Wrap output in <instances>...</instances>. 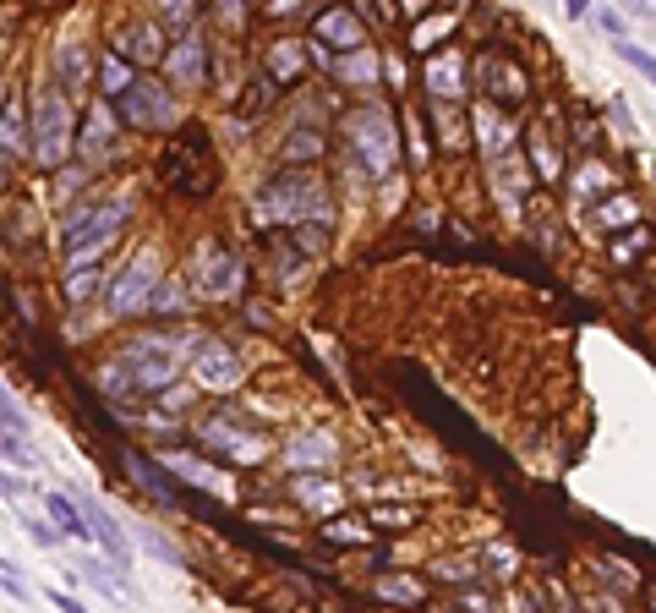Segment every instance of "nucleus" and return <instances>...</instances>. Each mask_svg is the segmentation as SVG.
<instances>
[{
    "mask_svg": "<svg viewBox=\"0 0 656 613\" xmlns=\"http://www.w3.org/2000/svg\"><path fill=\"white\" fill-rule=\"evenodd\" d=\"M257 219H268V225L334 219V203H328L323 176H312V170H285V176H274L263 192H257Z\"/></svg>",
    "mask_w": 656,
    "mask_h": 613,
    "instance_id": "1",
    "label": "nucleus"
},
{
    "mask_svg": "<svg viewBox=\"0 0 656 613\" xmlns=\"http://www.w3.org/2000/svg\"><path fill=\"white\" fill-rule=\"evenodd\" d=\"M197 345L192 340H170V334H143V340H132L121 351V362L137 373V384L154 389V395H164V389L175 384V373L186 367V356H192Z\"/></svg>",
    "mask_w": 656,
    "mask_h": 613,
    "instance_id": "2",
    "label": "nucleus"
},
{
    "mask_svg": "<svg viewBox=\"0 0 656 613\" xmlns=\"http://www.w3.org/2000/svg\"><path fill=\"white\" fill-rule=\"evenodd\" d=\"M345 137L356 143L361 165L372 170V176H389L394 159H400V137H394V121L383 104H361V110L345 115Z\"/></svg>",
    "mask_w": 656,
    "mask_h": 613,
    "instance_id": "3",
    "label": "nucleus"
},
{
    "mask_svg": "<svg viewBox=\"0 0 656 613\" xmlns=\"http://www.w3.org/2000/svg\"><path fill=\"white\" fill-rule=\"evenodd\" d=\"M121 225H126V198L77 203L72 214L61 219V258H77V252H93V247H110Z\"/></svg>",
    "mask_w": 656,
    "mask_h": 613,
    "instance_id": "4",
    "label": "nucleus"
},
{
    "mask_svg": "<svg viewBox=\"0 0 656 613\" xmlns=\"http://www.w3.org/2000/svg\"><path fill=\"white\" fill-rule=\"evenodd\" d=\"M66 148H72V104H66L61 88H39V104H33V154H39V165H61Z\"/></svg>",
    "mask_w": 656,
    "mask_h": 613,
    "instance_id": "5",
    "label": "nucleus"
},
{
    "mask_svg": "<svg viewBox=\"0 0 656 613\" xmlns=\"http://www.w3.org/2000/svg\"><path fill=\"white\" fill-rule=\"evenodd\" d=\"M154 291H159V252L143 247L121 269V280L110 285V312H115V318H132V312L154 307Z\"/></svg>",
    "mask_w": 656,
    "mask_h": 613,
    "instance_id": "6",
    "label": "nucleus"
},
{
    "mask_svg": "<svg viewBox=\"0 0 656 613\" xmlns=\"http://www.w3.org/2000/svg\"><path fill=\"white\" fill-rule=\"evenodd\" d=\"M121 115L132 126H148V132H170V126L181 121V104H175V94L164 83H137L132 94L121 99Z\"/></svg>",
    "mask_w": 656,
    "mask_h": 613,
    "instance_id": "7",
    "label": "nucleus"
},
{
    "mask_svg": "<svg viewBox=\"0 0 656 613\" xmlns=\"http://www.w3.org/2000/svg\"><path fill=\"white\" fill-rule=\"evenodd\" d=\"M192 280H197V291H203V296H214V302H230V296L241 291L246 269H241L236 252H225V247H203V258L192 263Z\"/></svg>",
    "mask_w": 656,
    "mask_h": 613,
    "instance_id": "8",
    "label": "nucleus"
},
{
    "mask_svg": "<svg viewBox=\"0 0 656 613\" xmlns=\"http://www.w3.org/2000/svg\"><path fill=\"white\" fill-rule=\"evenodd\" d=\"M192 378L203 389H236L241 384V356L230 351V345H219V340H203L192 351Z\"/></svg>",
    "mask_w": 656,
    "mask_h": 613,
    "instance_id": "9",
    "label": "nucleus"
},
{
    "mask_svg": "<svg viewBox=\"0 0 656 613\" xmlns=\"http://www.w3.org/2000/svg\"><path fill=\"white\" fill-rule=\"evenodd\" d=\"M312 39H318V50H334V55H345V50H361L367 44V28H361V17L356 11H345V6H328L318 22H312Z\"/></svg>",
    "mask_w": 656,
    "mask_h": 613,
    "instance_id": "10",
    "label": "nucleus"
},
{
    "mask_svg": "<svg viewBox=\"0 0 656 613\" xmlns=\"http://www.w3.org/2000/svg\"><path fill=\"white\" fill-rule=\"evenodd\" d=\"M82 504H88V520H93V542L110 553V570L126 575L132 570V542H126L121 515H110V504H99V499H82Z\"/></svg>",
    "mask_w": 656,
    "mask_h": 613,
    "instance_id": "11",
    "label": "nucleus"
},
{
    "mask_svg": "<svg viewBox=\"0 0 656 613\" xmlns=\"http://www.w3.org/2000/svg\"><path fill=\"white\" fill-rule=\"evenodd\" d=\"M164 66H170V83H181V88H197L208 77V50H203V39L197 33H186L181 44H170V55H164Z\"/></svg>",
    "mask_w": 656,
    "mask_h": 613,
    "instance_id": "12",
    "label": "nucleus"
},
{
    "mask_svg": "<svg viewBox=\"0 0 656 613\" xmlns=\"http://www.w3.org/2000/svg\"><path fill=\"white\" fill-rule=\"evenodd\" d=\"M121 55H126V61H143V66L164 61V55H170L164 28H159V22H137V28H126L121 33Z\"/></svg>",
    "mask_w": 656,
    "mask_h": 613,
    "instance_id": "13",
    "label": "nucleus"
},
{
    "mask_svg": "<svg viewBox=\"0 0 656 613\" xmlns=\"http://www.w3.org/2000/svg\"><path fill=\"white\" fill-rule=\"evenodd\" d=\"M328 61V55H323ZM328 72H334V83H350V88H367V83H378V55L367 50V44H361V50H345V55H334V61H328Z\"/></svg>",
    "mask_w": 656,
    "mask_h": 613,
    "instance_id": "14",
    "label": "nucleus"
},
{
    "mask_svg": "<svg viewBox=\"0 0 656 613\" xmlns=\"http://www.w3.org/2000/svg\"><path fill=\"white\" fill-rule=\"evenodd\" d=\"M203 444L225 449V455H236V460H263V455H268L263 438H246L236 422H208V427H203Z\"/></svg>",
    "mask_w": 656,
    "mask_h": 613,
    "instance_id": "15",
    "label": "nucleus"
},
{
    "mask_svg": "<svg viewBox=\"0 0 656 613\" xmlns=\"http://www.w3.org/2000/svg\"><path fill=\"white\" fill-rule=\"evenodd\" d=\"M44 510H50V520H55V531H66V537H77V542H88V537H93V520H88V504H77V499H66V493H50V499H44Z\"/></svg>",
    "mask_w": 656,
    "mask_h": 613,
    "instance_id": "16",
    "label": "nucleus"
},
{
    "mask_svg": "<svg viewBox=\"0 0 656 613\" xmlns=\"http://www.w3.org/2000/svg\"><path fill=\"white\" fill-rule=\"evenodd\" d=\"M285 460L296 471H312V466H334V438L328 433H301L285 444Z\"/></svg>",
    "mask_w": 656,
    "mask_h": 613,
    "instance_id": "17",
    "label": "nucleus"
},
{
    "mask_svg": "<svg viewBox=\"0 0 656 613\" xmlns=\"http://www.w3.org/2000/svg\"><path fill=\"white\" fill-rule=\"evenodd\" d=\"M427 88H432V99H460L465 94V61L460 55H438V61L427 66Z\"/></svg>",
    "mask_w": 656,
    "mask_h": 613,
    "instance_id": "18",
    "label": "nucleus"
},
{
    "mask_svg": "<svg viewBox=\"0 0 656 613\" xmlns=\"http://www.w3.org/2000/svg\"><path fill=\"white\" fill-rule=\"evenodd\" d=\"M55 77H61L66 94L88 83V50H82L77 39H61V44H55Z\"/></svg>",
    "mask_w": 656,
    "mask_h": 613,
    "instance_id": "19",
    "label": "nucleus"
},
{
    "mask_svg": "<svg viewBox=\"0 0 656 613\" xmlns=\"http://www.w3.org/2000/svg\"><path fill=\"white\" fill-rule=\"evenodd\" d=\"M110 132H115V110H110V99H99L88 110V132H82V154H104V143H110Z\"/></svg>",
    "mask_w": 656,
    "mask_h": 613,
    "instance_id": "20",
    "label": "nucleus"
},
{
    "mask_svg": "<svg viewBox=\"0 0 656 613\" xmlns=\"http://www.w3.org/2000/svg\"><path fill=\"white\" fill-rule=\"evenodd\" d=\"M99 77H104V99H126V94H132V66H126V55H104V66H99Z\"/></svg>",
    "mask_w": 656,
    "mask_h": 613,
    "instance_id": "21",
    "label": "nucleus"
},
{
    "mask_svg": "<svg viewBox=\"0 0 656 613\" xmlns=\"http://www.w3.org/2000/svg\"><path fill=\"white\" fill-rule=\"evenodd\" d=\"M301 66H307V55H301V44H274V50H268V72L279 77V83H296L301 77Z\"/></svg>",
    "mask_w": 656,
    "mask_h": 613,
    "instance_id": "22",
    "label": "nucleus"
},
{
    "mask_svg": "<svg viewBox=\"0 0 656 613\" xmlns=\"http://www.w3.org/2000/svg\"><path fill=\"white\" fill-rule=\"evenodd\" d=\"M99 285H104V274L93 263H77V269H66V302H93Z\"/></svg>",
    "mask_w": 656,
    "mask_h": 613,
    "instance_id": "23",
    "label": "nucleus"
},
{
    "mask_svg": "<svg viewBox=\"0 0 656 613\" xmlns=\"http://www.w3.org/2000/svg\"><path fill=\"white\" fill-rule=\"evenodd\" d=\"M126 471H132V477H137V482H143V488H148V493H154V499H159V504H175V493H170V482H164V477H159V466H148V460H143V455H126Z\"/></svg>",
    "mask_w": 656,
    "mask_h": 613,
    "instance_id": "24",
    "label": "nucleus"
},
{
    "mask_svg": "<svg viewBox=\"0 0 656 613\" xmlns=\"http://www.w3.org/2000/svg\"><path fill=\"white\" fill-rule=\"evenodd\" d=\"M476 126H482V143H487L492 159L509 154V121H503L498 110H482V115H476Z\"/></svg>",
    "mask_w": 656,
    "mask_h": 613,
    "instance_id": "25",
    "label": "nucleus"
},
{
    "mask_svg": "<svg viewBox=\"0 0 656 613\" xmlns=\"http://www.w3.org/2000/svg\"><path fill=\"white\" fill-rule=\"evenodd\" d=\"M296 493L307 504H318V510H334V504H339V488H334V482H318V477H296Z\"/></svg>",
    "mask_w": 656,
    "mask_h": 613,
    "instance_id": "26",
    "label": "nucleus"
},
{
    "mask_svg": "<svg viewBox=\"0 0 656 613\" xmlns=\"http://www.w3.org/2000/svg\"><path fill=\"white\" fill-rule=\"evenodd\" d=\"M613 50L624 55V61L635 66V72H640V77H646V83L656 88V55H651V50H640V44H629V39H613Z\"/></svg>",
    "mask_w": 656,
    "mask_h": 613,
    "instance_id": "27",
    "label": "nucleus"
},
{
    "mask_svg": "<svg viewBox=\"0 0 656 613\" xmlns=\"http://www.w3.org/2000/svg\"><path fill=\"white\" fill-rule=\"evenodd\" d=\"M170 466H175V471H186V477H192L197 488H208V493H219V499H230V488H225V482H214V471H208V466H197V460H186V455H175Z\"/></svg>",
    "mask_w": 656,
    "mask_h": 613,
    "instance_id": "28",
    "label": "nucleus"
},
{
    "mask_svg": "<svg viewBox=\"0 0 656 613\" xmlns=\"http://www.w3.org/2000/svg\"><path fill=\"white\" fill-rule=\"evenodd\" d=\"M0 143H6V159H17V148H22V110H17V99H6V126H0Z\"/></svg>",
    "mask_w": 656,
    "mask_h": 613,
    "instance_id": "29",
    "label": "nucleus"
},
{
    "mask_svg": "<svg viewBox=\"0 0 656 613\" xmlns=\"http://www.w3.org/2000/svg\"><path fill=\"white\" fill-rule=\"evenodd\" d=\"M531 159H536V176L558 181V148L547 143V137H536V143H531Z\"/></svg>",
    "mask_w": 656,
    "mask_h": 613,
    "instance_id": "30",
    "label": "nucleus"
},
{
    "mask_svg": "<svg viewBox=\"0 0 656 613\" xmlns=\"http://www.w3.org/2000/svg\"><path fill=\"white\" fill-rule=\"evenodd\" d=\"M318 154H323V137L318 132H296L285 143V159H318Z\"/></svg>",
    "mask_w": 656,
    "mask_h": 613,
    "instance_id": "31",
    "label": "nucleus"
},
{
    "mask_svg": "<svg viewBox=\"0 0 656 613\" xmlns=\"http://www.w3.org/2000/svg\"><path fill=\"white\" fill-rule=\"evenodd\" d=\"M378 597H389V603H416L421 586H416V581H400V575H389V581H378Z\"/></svg>",
    "mask_w": 656,
    "mask_h": 613,
    "instance_id": "32",
    "label": "nucleus"
},
{
    "mask_svg": "<svg viewBox=\"0 0 656 613\" xmlns=\"http://www.w3.org/2000/svg\"><path fill=\"white\" fill-rule=\"evenodd\" d=\"M181 307H186L181 285H164V291H154V312H181Z\"/></svg>",
    "mask_w": 656,
    "mask_h": 613,
    "instance_id": "33",
    "label": "nucleus"
},
{
    "mask_svg": "<svg viewBox=\"0 0 656 613\" xmlns=\"http://www.w3.org/2000/svg\"><path fill=\"white\" fill-rule=\"evenodd\" d=\"M471 570H476L471 559H438V575H443V581H471Z\"/></svg>",
    "mask_w": 656,
    "mask_h": 613,
    "instance_id": "34",
    "label": "nucleus"
},
{
    "mask_svg": "<svg viewBox=\"0 0 656 613\" xmlns=\"http://www.w3.org/2000/svg\"><path fill=\"white\" fill-rule=\"evenodd\" d=\"M137 537H143V548H154V553H159V559H164V564H181V553H175V548H170V542H164V537H159V531H137Z\"/></svg>",
    "mask_w": 656,
    "mask_h": 613,
    "instance_id": "35",
    "label": "nucleus"
},
{
    "mask_svg": "<svg viewBox=\"0 0 656 613\" xmlns=\"http://www.w3.org/2000/svg\"><path fill=\"white\" fill-rule=\"evenodd\" d=\"M629 219H635V203H624V198H613L602 208V225H629Z\"/></svg>",
    "mask_w": 656,
    "mask_h": 613,
    "instance_id": "36",
    "label": "nucleus"
},
{
    "mask_svg": "<svg viewBox=\"0 0 656 613\" xmlns=\"http://www.w3.org/2000/svg\"><path fill=\"white\" fill-rule=\"evenodd\" d=\"M6 597H11V603H22V608L33 603V586L17 581V570H11V564H6Z\"/></svg>",
    "mask_w": 656,
    "mask_h": 613,
    "instance_id": "37",
    "label": "nucleus"
},
{
    "mask_svg": "<svg viewBox=\"0 0 656 613\" xmlns=\"http://www.w3.org/2000/svg\"><path fill=\"white\" fill-rule=\"evenodd\" d=\"M0 411H6V433H22V438H28V416L17 411V400L6 395V400H0Z\"/></svg>",
    "mask_w": 656,
    "mask_h": 613,
    "instance_id": "38",
    "label": "nucleus"
},
{
    "mask_svg": "<svg viewBox=\"0 0 656 613\" xmlns=\"http://www.w3.org/2000/svg\"><path fill=\"white\" fill-rule=\"evenodd\" d=\"M487 570L492 575H514V553L509 548H487Z\"/></svg>",
    "mask_w": 656,
    "mask_h": 613,
    "instance_id": "39",
    "label": "nucleus"
},
{
    "mask_svg": "<svg viewBox=\"0 0 656 613\" xmlns=\"http://www.w3.org/2000/svg\"><path fill=\"white\" fill-rule=\"evenodd\" d=\"M596 22L607 28V39H629V33H624V17H618V11H596Z\"/></svg>",
    "mask_w": 656,
    "mask_h": 613,
    "instance_id": "40",
    "label": "nucleus"
},
{
    "mask_svg": "<svg viewBox=\"0 0 656 613\" xmlns=\"http://www.w3.org/2000/svg\"><path fill=\"white\" fill-rule=\"evenodd\" d=\"M372 520H378V526H410V520H416V510H378Z\"/></svg>",
    "mask_w": 656,
    "mask_h": 613,
    "instance_id": "41",
    "label": "nucleus"
},
{
    "mask_svg": "<svg viewBox=\"0 0 656 613\" xmlns=\"http://www.w3.org/2000/svg\"><path fill=\"white\" fill-rule=\"evenodd\" d=\"M17 520H22V526H28V531H33V537H39V542H55V531H50V526H44V520H33L28 510H22Z\"/></svg>",
    "mask_w": 656,
    "mask_h": 613,
    "instance_id": "42",
    "label": "nucleus"
},
{
    "mask_svg": "<svg viewBox=\"0 0 656 613\" xmlns=\"http://www.w3.org/2000/svg\"><path fill=\"white\" fill-rule=\"evenodd\" d=\"M443 28H449V17H438V22H427V28H421V33H416V44H421V50H427V44H432V39H438V33H443Z\"/></svg>",
    "mask_w": 656,
    "mask_h": 613,
    "instance_id": "43",
    "label": "nucleus"
},
{
    "mask_svg": "<svg viewBox=\"0 0 656 613\" xmlns=\"http://www.w3.org/2000/svg\"><path fill=\"white\" fill-rule=\"evenodd\" d=\"M602 187V165H585V176H580V192H596Z\"/></svg>",
    "mask_w": 656,
    "mask_h": 613,
    "instance_id": "44",
    "label": "nucleus"
},
{
    "mask_svg": "<svg viewBox=\"0 0 656 613\" xmlns=\"http://www.w3.org/2000/svg\"><path fill=\"white\" fill-rule=\"evenodd\" d=\"M400 6L410 11V17H421V11H427V6H432V0H400Z\"/></svg>",
    "mask_w": 656,
    "mask_h": 613,
    "instance_id": "45",
    "label": "nucleus"
},
{
    "mask_svg": "<svg viewBox=\"0 0 656 613\" xmlns=\"http://www.w3.org/2000/svg\"><path fill=\"white\" fill-rule=\"evenodd\" d=\"M585 6H591V0H564V11H569V17H585Z\"/></svg>",
    "mask_w": 656,
    "mask_h": 613,
    "instance_id": "46",
    "label": "nucleus"
},
{
    "mask_svg": "<svg viewBox=\"0 0 656 613\" xmlns=\"http://www.w3.org/2000/svg\"><path fill=\"white\" fill-rule=\"evenodd\" d=\"M301 6V0H274V11H279V17H285V11H296Z\"/></svg>",
    "mask_w": 656,
    "mask_h": 613,
    "instance_id": "47",
    "label": "nucleus"
}]
</instances>
